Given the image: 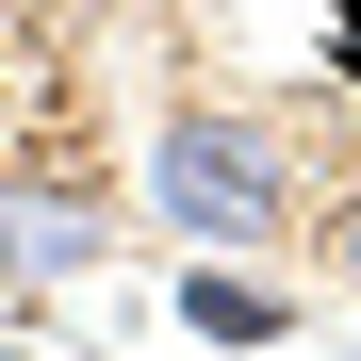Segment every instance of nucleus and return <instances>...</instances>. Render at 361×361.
<instances>
[{
  "label": "nucleus",
  "instance_id": "1",
  "mask_svg": "<svg viewBox=\"0 0 361 361\" xmlns=\"http://www.w3.org/2000/svg\"><path fill=\"white\" fill-rule=\"evenodd\" d=\"M148 180H164V214H180V230H214V247H263V230L295 214V180H279V132H247V115H164Z\"/></svg>",
  "mask_w": 361,
  "mask_h": 361
},
{
  "label": "nucleus",
  "instance_id": "2",
  "mask_svg": "<svg viewBox=\"0 0 361 361\" xmlns=\"http://www.w3.org/2000/svg\"><path fill=\"white\" fill-rule=\"evenodd\" d=\"M99 247H115V214L82 180H0V279H82Z\"/></svg>",
  "mask_w": 361,
  "mask_h": 361
},
{
  "label": "nucleus",
  "instance_id": "3",
  "mask_svg": "<svg viewBox=\"0 0 361 361\" xmlns=\"http://www.w3.org/2000/svg\"><path fill=\"white\" fill-rule=\"evenodd\" d=\"M180 329H214V345H279V295L214 263V279H180Z\"/></svg>",
  "mask_w": 361,
  "mask_h": 361
},
{
  "label": "nucleus",
  "instance_id": "4",
  "mask_svg": "<svg viewBox=\"0 0 361 361\" xmlns=\"http://www.w3.org/2000/svg\"><path fill=\"white\" fill-rule=\"evenodd\" d=\"M345 82H361V0H345Z\"/></svg>",
  "mask_w": 361,
  "mask_h": 361
},
{
  "label": "nucleus",
  "instance_id": "5",
  "mask_svg": "<svg viewBox=\"0 0 361 361\" xmlns=\"http://www.w3.org/2000/svg\"><path fill=\"white\" fill-rule=\"evenodd\" d=\"M0 361H33V345H0Z\"/></svg>",
  "mask_w": 361,
  "mask_h": 361
}]
</instances>
